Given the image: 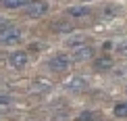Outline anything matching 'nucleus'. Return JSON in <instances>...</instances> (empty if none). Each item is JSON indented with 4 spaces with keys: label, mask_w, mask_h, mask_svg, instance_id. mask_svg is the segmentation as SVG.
I'll return each instance as SVG.
<instances>
[{
    "label": "nucleus",
    "mask_w": 127,
    "mask_h": 121,
    "mask_svg": "<svg viewBox=\"0 0 127 121\" xmlns=\"http://www.w3.org/2000/svg\"><path fill=\"white\" fill-rule=\"evenodd\" d=\"M71 56L65 54V52H59V54H54L52 59L48 61V67H50V71H54V73H65L69 67H71Z\"/></svg>",
    "instance_id": "nucleus-1"
},
{
    "label": "nucleus",
    "mask_w": 127,
    "mask_h": 121,
    "mask_svg": "<svg viewBox=\"0 0 127 121\" xmlns=\"http://www.w3.org/2000/svg\"><path fill=\"white\" fill-rule=\"evenodd\" d=\"M21 36H23V31H21L17 25H10V23L0 29V42H2V44H17L21 40Z\"/></svg>",
    "instance_id": "nucleus-2"
},
{
    "label": "nucleus",
    "mask_w": 127,
    "mask_h": 121,
    "mask_svg": "<svg viewBox=\"0 0 127 121\" xmlns=\"http://www.w3.org/2000/svg\"><path fill=\"white\" fill-rule=\"evenodd\" d=\"M27 17L31 19H38V17H44L46 13H48V2H44V0H33V2L27 4Z\"/></svg>",
    "instance_id": "nucleus-3"
},
{
    "label": "nucleus",
    "mask_w": 127,
    "mask_h": 121,
    "mask_svg": "<svg viewBox=\"0 0 127 121\" xmlns=\"http://www.w3.org/2000/svg\"><path fill=\"white\" fill-rule=\"evenodd\" d=\"M94 56V48L90 44H83V46H79V48L73 50V59L71 61H90Z\"/></svg>",
    "instance_id": "nucleus-4"
},
{
    "label": "nucleus",
    "mask_w": 127,
    "mask_h": 121,
    "mask_svg": "<svg viewBox=\"0 0 127 121\" xmlns=\"http://www.w3.org/2000/svg\"><path fill=\"white\" fill-rule=\"evenodd\" d=\"M10 65L15 67V69H25V65H27V54H25L23 50H17L10 54Z\"/></svg>",
    "instance_id": "nucleus-5"
},
{
    "label": "nucleus",
    "mask_w": 127,
    "mask_h": 121,
    "mask_svg": "<svg viewBox=\"0 0 127 121\" xmlns=\"http://www.w3.org/2000/svg\"><path fill=\"white\" fill-rule=\"evenodd\" d=\"M94 69H96V71H108V69H113V59L106 56V54L94 59Z\"/></svg>",
    "instance_id": "nucleus-6"
},
{
    "label": "nucleus",
    "mask_w": 127,
    "mask_h": 121,
    "mask_svg": "<svg viewBox=\"0 0 127 121\" xmlns=\"http://www.w3.org/2000/svg\"><path fill=\"white\" fill-rule=\"evenodd\" d=\"M83 44H90V40H88V36H83V34H73L71 38L67 40V46L69 48H79V46H83Z\"/></svg>",
    "instance_id": "nucleus-7"
},
{
    "label": "nucleus",
    "mask_w": 127,
    "mask_h": 121,
    "mask_svg": "<svg viewBox=\"0 0 127 121\" xmlns=\"http://www.w3.org/2000/svg\"><path fill=\"white\" fill-rule=\"evenodd\" d=\"M67 15L73 17V19H81V17H86V15H90V6H86V4H77V6L67 8Z\"/></svg>",
    "instance_id": "nucleus-8"
},
{
    "label": "nucleus",
    "mask_w": 127,
    "mask_h": 121,
    "mask_svg": "<svg viewBox=\"0 0 127 121\" xmlns=\"http://www.w3.org/2000/svg\"><path fill=\"white\" fill-rule=\"evenodd\" d=\"M67 88H69V90H73V92L83 90V88H86V80H83L81 75H75V77H71V80L67 81Z\"/></svg>",
    "instance_id": "nucleus-9"
},
{
    "label": "nucleus",
    "mask_w": 127,
    "mask_h": 121,
    "mask_svg": "<svg viewBox=\"0 0 127 121\" xmlns=\"http://www.w3.org/2000/svg\"><path fill=\"white\" fill-rule=\"evenodd\" d=\"M52 29L59 31V34H71V31H75V29H73V25L69 23V21H56V23L52 25Z\"/></svg>",
    "instance_id": "nucleus-10"
},
{
    "label": "nucleus",
    "mask_w": 127,
    "mask_h": 121,
    "mask_svg": "<svg viewBox=\"0 0 127 121\" xmlns=\"http://www.w3.org/2000/svg\"><path fill=\"white\" fill-rule=\"evenodd\" d=\"M113 113H115V117H119V119H127V102H117L115 109H113Z\"/></svg>",
    "instance_id": "nucleus-11"
},
{
    "label": "nucleus",
    "mask_w": 127,
    "mask_h": 121,
    "mask_svg": "<svg viewBox=\"0 0 127 121\" xmlns=\"http://www.w3.org/2000/svg\"><path fill=\"white\" fill-rule=\"evenodd\" d=\"M0 4L6 8H21L23 4H27V0H0Z\"/></svg>",
    "instance_id": "nucleus-12"
},
{
    "label": "nucleus",
    "mask_w": 127,
    "mask_h": 121,
    "mask_svg": "<svg viewBox=\"0 0 127 121\" xmlns=\"http://www.w3.org/2000/svg\"><path fill=\"white\" fill-rule=\"evenodd\" d=\"M75 121H96V113H92V111H83L79 117H75Z\"/></svg>",
    "instance_id": "nucleus-13"
},
{
    "label": "nucleus",
    "mask_w": 127,
    "mask_h": 121,
    "mask_svg": "<svg viewBox=\"0 0 127 121\" xmlns=\"http://www.w3.org/2000/svg\"><path fill=\"white\" fill-rule=\"evenodd\" d=\"M117 52L121 56H127V42H121V44L117 46Z\"/></svg>",
    "instance_id": "nucleus-14"
},
{
    "label": "nucleus",
    "mask_w": 127,
    "mask_h": 121,
    "mask_svg": "<svg viewBox=\"0 0 127 121\" xmlns=\"http://www.w3.org/2000/svg\"><path fill=\"white\" fill-rule=\"evenodd\" d=\"M8 102H10V98L4 96V94H0V104H8Z\"/></svg>",
    "instance_id": "nucleus-15"
},
{
    "label": "nucleus",
    "mask_w": 127,
    "mask_h": 121,
    "mask_svg": "<svg viewBox=\"0 0 127 121\" xmlns=\"http://www.w3.org/2000/svg\"><path fill=\"white\" fill-rule=\"evenodd\" d=\"M110 48H113V42H104V44H102V50H104V52L110 50Z\"/></svg>",
    "instance_id": "nucleus-16"
},
{
    "label": "nucleus",
    "mask_w": 127,
    "mask_h": 121,
    "mask_svg": "<svg viewBox=\"0 0 127 121\" xmlns=\"http://www.w3.org/2000/svg\"><path fill=\"white\" fill-rule=\"evenodd\" d=\"M4 25H8V21H6V19H2V17H0V29H2V27H4Z\"/></svg>",
    "instance_id": "nucleus-17"
}]
</instances>
